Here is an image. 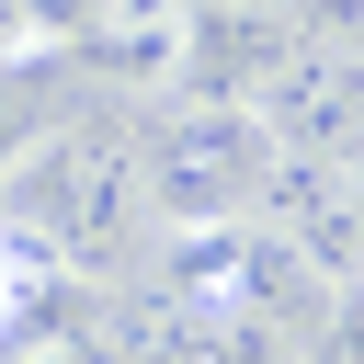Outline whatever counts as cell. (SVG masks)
Wrapping results in <instances>:
<instances>
[{
    "label": "cell",
    "instance_id": "cell-7",
    "mask_svg": "<svg viewBox=\"0 0 364 364\" xmlns=\"http://www.w3.org/2000/svg\"><path fill=\"white\" fill-rule=\"evenodd\" d=\"M318 364H364V273L318 307Z\"/></svg>",
    "mask_w": 364,
    "mask_h": 364
},
{
    "label": "cell",
    "instance_id": "cell-6",
    "mask_svg": "<svg viewBox=\"0 0 364 364\" xmlns=\"http://www.w3.org/2000/svg\"><path fill=\"white\" fill-rule=\"evenodd\" d=\"M34 262H46V250H34V239H23L11 216H0V341H11V330L34 318V296L57 284V273H34Z\"/></svg>",
    "mask_w": 364,
    "mask_h": 364
},
{
    "label": "cell",
    "instance_id": "cell-5",
    "mask_svg": "<svg viewBox=\"0 0 364 364\" xmlns=\"http://www.w3.org/2000/svg\"><path fill=\"white\" fill-rule=\"evenodd\" d=\"M68 34H80V57L102 68V80H182L193 68V46H205V0H80L68 11Z\"/></svg>",
    "mask_w": 364,
    "mask_h": 364
},
{
    "label": "cell",
    "instance_id": "cell-4",
    "mask_svg": "<svg viewBox=\"0 0 364 364\" xmlns=\"http://www.w3.org/2000/svg\"><path fill=\"white\" fill-rule=\"evenodd\" d=\"M250 228L284 239L296 262H318L330 284L364 273V205H353V159H307V148H273L262 193H250Z\"/></svg>",
    "mask_w": 364,
    "mask_h": 364
},
{
    "label": "cell",
    "instance_id": "cell-1",
    "mask_svg": "<svg viewBox=\"0 0 364 364\" xmlns=\"http://www.w3.org/2000/svg\"><path fill=\"white\" fill-rule=\"evenodd\" d=\"M0 216H11L46 262L91 273V262H125V250L148 239L159 205H148V171H136L125 136H102V125H46L34 148H11Z\"/></svg>",
    "mask_w": 364,
    "mask_h": 364
},
{
    "label": "cell",
    "instance_id": "cell-10",
    "mask_svg": "<svg viewBox=\"0 0 364 364\" xmlns=\"http://www.w3.org/2000/svg\"><path fill=\"white\" fill-rule=\"evenodd\" d=\"M353 205H364V159H353Z\"/></svg>",
    "mask_w": 364,
    "mask_h": 364
},
{
    "label": "cell",
    "instance_id": "cell-2",
    "mask_svg": "<svg viewBox=\"0 0 364 364\" xmlns=\"http://www.w3.org/2000/svg\"><path fill=\"white\" fill-rule=\"evenodd\" d=\"M136 171H148V205L171 228H228V216H250L262 171H273V125L250 102H228V91H193V102L148 114Z\"/></svg>",
    "mask_w": 364,
    "mask_h": 364
},
{
    "label": "cell",
    "instance_id": "cell-8",
    "mask_svg": "<svg viewBox=\"0 0 364 364\" xmlns=\"http://www.w3.org/2000/svg\"><path fill=\"white\" fill-rule=\"evenodd\" d=\"M34 34H46V23H34L23 0H0V57H11V46H34Z\"/></svg>",
    "mask_w": 364,
    "mask_h": 364
},
{
    "label": "cell",
    "instance_id": "cell-9",
    "mask_svg": "<svg viewBox=\"0 0 364 364\" xmlns=\"http://www.w3.org/2000/svg\"><path fill=\"white\" fill-rule=\"evenodd\" d=\"M23 11H34V23H68V11H80V0H23Z\"/></svg>",
    "mask_w": 364,
    "mask_h": 364
},
{
    "label": "cell",
    "instance_id": "cell-3",
    "mask_svg": "<svg viewBox=\"0 0 364 364\" xmlns=\"http://www.w3.org/2000/svg\"><path fill=\"white\" fill-rule=\"evenodd\" d=\"M250 114L273 125V148H307V159H364V46H318V34H296V46L262 68Z\"/></svg>",
    "mask_w": 364,
    "mask_h": 364
}]
</instances>
